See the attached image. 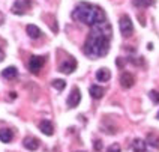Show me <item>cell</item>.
I'll return each instance as SVG.
<instances>
[{
	"label": "cell",
	"mask_w": 159,
	"mask_h": 152,
	"mask_svg": "<svg viewBox=\"0 0 159 152\" xmlns=\"http://www.w3.org/2000/svg\"><path fill=\"white\" fill-rule=\"evenodd\" d=\"M113 36V29L108 21L98 23L95 26H92V30L89 33L87 39L84 42L83 51L89 57H104L108 50H110V41Z\"/></svg>",
	"instance_id": "1"
},
{
	"label": "cell",
	"mask_w": 159,
	"mask_h": 152,
	"mask_svg": "<svg viewBox=\"0 0 159 152\" xmlns=\"http://www.w3.org/2000/svg\"><path fill=\"white\" fill-rule=\"evenodd\" d=\"M72 18H74L75 21H81V23L89 24V26H95L98 23L107 21L105 12L99 8V6L92 5V3H87V2L80 3L78 6L74 9Z\"/></svg>",
	"instance_id": "2"
},
{
	"label": "cell",
	"mask_w": 159,
	"mask_h": 152,
	"mask_svg": "<svg viewBox=\"0 0 159 152\" xmlns=\"http://www.w3.org/2000/svg\"><path fill=\"white\" fill-rule=\"evenodd\" d=\"M119 27H120V33L123 36H131L134 33V24L128 15H122V17H120V20H119Z\"/></svg>",
	"instance_id": "3"
},
{
	"label": "cell",
	"mask_w": 159,
	"mask_h": 152,
	"mask_svg": "<svg viewBox=\"0 0 159 152\" xmlns=\"http://www.w3.org/2000/svg\"><path fill=\"white\" fill-rule=\"evenodd\" d=\"M30 6H32V0H15V3L12 5L11 11L15 15H24Z\"/></svg>",
	"instance_id": "4"
},
{
	"label": "cell",
	"mask_w": 159,
	"mask_h": 152,
	"mask_svg": "<svg viewBox=\"0 0 159 152\" xmlns=\"http://www.w3.org/2000/svg\"><path fill=\"white\" fill-rule=\"evenodd\" d=\"M45 63V57L42 56H32L30 57V62H29V69L32 74H39L41 68L44 66Z\"/></svg>",
	"instance_id": "5"
},
{
	"label": "cell",
	"mask_w": 159,
	"mask_h": 152,
	"mask_svg": "<svg viewBox=\"0 0 159 152\" xmlns=\"http://www.w3.org/2000/svg\"><path fill=\"white\" fill-rule=\"evenodd\" d=\"M77 69V60L74 57H68L66 60H63L59 66V71L63 72V74H71Z\"/></svg>",
	"instance_id": "6"
},
{
	"label": "cell",
	"mask_w": 159,
	"mask_h": 152,
	"mask_svg": "<svg viewBox=\"0 0 159 152\" xmlns=\"http://www.w3.org/2000/svg\"><path fill=\"white\" fill-rule=\"evenodd\" d=\"M80 99H81V93H80V89L78 88H72L71 93H69V97H68V106L71 108L77 107L80 104Z\"/></svg>",
	"instance_id": "7"
},
{
	"label": "cell",
	"mask_w": 159,
	"mask_h": 152,
	"mask_svg": "<svg viewBox=\"0 0 159 152\" xmlns=\"http://www.w3.org/2000/svg\"><path fill=\"white\" fill-rule=\"evenodd\" d=\"M134 83H135V77H134L131 72H123L120 75V84H122V88L129 89V88L134 86Z\"/></svg>",
	"instance_id": "8"
},
{
	"label": "cell",
	"mask_w": 159,
	"mask_h": 152,
	"mask_svg": "<svg viewBox=\"0 0 159 152\" xmlns=\"http://www.w3.org/2000/svg\"><path fill=\"white\" fill-rule=\"evenodd\" d=\"M26 32L32 39H38V38L42 36V30H41L38 26H35V24H29V26L26 27Z\"/></svg>",
	"instance_id": "9"
},
{
	"label": "cell",
	"mask_w": 159,
	"mask_h": 152,
	"mask_svg": "<svg viewBox=\"0 0 159 152\" xmlns=\"http://www.w3.org/2000/svg\"><path fill=\"white\" fill-rule=\"evenodd\" d=\"M23 145H24V148L29 149V151H36V149L39 148V140H38L36 137H26Z\"/></svg>",
	"instance_id": "10"
},
{
	"label": "cell",
	"mask_w": 159,
	"mask_h": 152,
	"mask_svg": "<svg viewBox=\"0 0 159 152\" xmlns=\"http://www.w3.org/2000/svg\"><path fill=\"white\" fill-rule=\"evenodd\" d=\"M39 130L44 133L45 135H53V133H54V126H53V124L50 122V121H41V124H39Z\"/></svg>",
	"instance_id": "11"
},
{
	"label": "cell",
	"mask_w": 159,
	"mask_h": 152,
	"mask_svg": "<svg viewBox=\"0 0 159 152\" xmlns=\"http://www.w3.org/2000/svg\"><path fill=\"white\" fill-rule=\"evenodd\" d=\"M134 152H147V143L141 139H135L132 143Z\"/></svg>",
	"instance_id": "12"
},
{
	"label": "cell",
	"mask_w": 159,
	"mask_h": 152,
	"mask_svg": "<svg viewBox=\"0 0 159 152\" xmlns=\"http://www.w3.org/2000/svg\"><path fill=\"white\" fill-rule=\"evenodd\" d=\"M2 75H3L5 78H8V80H12V78H17L18 71L15 66H8V68H5V69L2 71Z\"/></svg>",
	"instance_id": "13"
},
{
	"label": "cell",
	"mask_w": 159,
	"mask_h": 152,
	"mask_svg": "<svg viewBox=\"0 0 159 152\" xmlns=\"http://www.w3.org/2000/svg\"><path fill=\"white\" fill-rule=\"evenodd\" d=\"M90 97L93 99H99L104 97V88H101V86H96V84H93V86H90Z\"/></svg>",
	"instance_id": "14"
},
{
	"label": "cell",
	"mask_w": 159,
	"mask_h": 152,
	"mask_svg": "<svg viewBox=\"0 0 159 152\" xmlns=\"http://www.w3.org/2000/svg\"><path fill=\"white\" fill-rule=\"evenodd\" d=\"M12 137H14L12 130H9V128H3V130H0V140H2L3 143H9V142L12 140Z\"/></svg>",
	"instance_id": "15"
},
{
	"label": "cell",
	"mask_w": 159,
	"mask_h": 152,
	"mask_svg": "<svg viewBox=\"0 0 159 152\" xmlns=\"http://www.w3.org/2000/svg\"><path fill=\"white\" fill-rule=\"evenodd\" d=\"M96 78H98V81H108L111 78V72H110V69H107V68H101L96 72Z\"/></svg>",
	"instance_id": "16"
},
{
	"label": "cell",
	"mask_w": 159,
	"mask_h": 152,
	"mask_svg": "<svg viewBox=\"0 0 159 152\" xmlns=\"http://www.w3.org/2000/svg\"><path fill=\"white\" fill-rule=\"evenodd\" d=\"M146 143L150 145L152 148H155V149H159V135H156V133H149Z\"/></svg>",
	"instance_id": "17"
},
{
	"label": "cell",
	"mask_w": 159,
	"mask_h": 152,
	"mask_svg": "<svg viewBox=\"0 0 159 152\" xmlns=\"http://www.w3.org/2000/svg\"><path fill=\"white\" fill-rule=\"evenodd\" d=\"M134 6H137V8H149L153 5V0H132Z\"/></svg>",
	"instance_id": "18"
},
{
	"label": "cell",
	"mask_w": 159,
	"mask_h": 152,
	"mask_svg": "<svg viewBox=\"0 0 159 152\" xmlns=\"http://www.w3.org/2000/svg\"><path fill=\"white\" fill-rule=\"evenodd\" d=\"M65 86H66V81L62 80V78H56L53 80V88L57 90H63L65 89Z\"/></svg>",
	"instance_id": "19"
},
{
	"label": "cell",
	"mask_w": 159,
	"mask_h": 152,
	"mask_svg": "<svg viewBox=\"0 0 159 152\" xmlns=\"http://www.w3.org/2000/svg\"><path fill=\"white\" fill-rule=\"evenodd\" d=\"M150 99L153 101V102L159 104V92L158 90H152L150 92Z\"/></svg>",
	"instance_id": "20"
},
{
	"label": "cell",
	"mask_w": 159,
	"mask_h": 152,
	"mask_svg": "<svg viewBox=\"0 0 159 152\" xmlns=\"http://www.w3.org/2000/svg\"><path fill=\"white\" fill-rule=\"evenodd\" d=\"M107 152H122V149H120V145L117 143H113L108 149H107Z\"/></svg>",
	"instance_id": "21"
},
{
	"label": "cell",
	"mask_w": 159,
	"mask_h": 152,
	"mask_svg": "<svg viewBox=\"0 0 159 152\" xmlns=\"http://www.w3.org/2000/svg\"><path fill=\"white\" fill-rule=\"evenodd\" d=\"M95 149H96V151H101V149H102V142H101V140H96V142H95Z\"/></svg>",
	"instance_id": "22"
},
{
	"label": "cell",
	"mask_w": 159,
	"mask_h": 152,
	"mask_svg": "<svg viewBox=\"0 0 159 152\" xmlns=\"http://www.w3.org/2000/svg\"><path fill=\"white\" fill-rule=\"evenodd\" d=\"M3 59H5V51H3V50L0 48V62H2Z\"/></svg>",
	"instance_id": "23"
},
{
	"label": "cell",
	"mask_w": 159,
	"mask_h": 152,
	"mask_svg": "<svg viewBox=\"0 0 159 152\" xmlns=\"http://www.w3.org/2000/svg\"><path fill=\"white\" fill-rule=\"evenodd\" d=\"M3 21H5V17H3V14H2V12H0V26H2V24H3Z\"/></svg>",
	"instance_id": "24"
},
{
	"label": "cell",
	"mask_w": 159,
	"mask_h": 152,
	"mask_svg": "<svg viewBox=\"0 0 159 152\" xmlns=\"http://www.w3.org/2000/svg\"><path fill=\"white\" fill-rule=\"evenodd\" d=\"M156 117H158V119H159V112H158V116H156Z\"/></svg>",
	"instance_id": "25"
}]
</instances>
